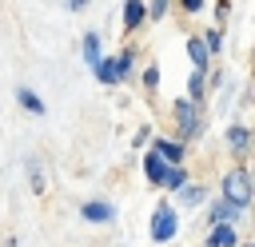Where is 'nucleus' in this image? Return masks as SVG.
I'll list each match as a JSON object with an SVG mask.
<instances>
[{"instance_id":"f257e3e1","label":"nucleus","mask_w":255,"mask_h":247,"mask_svg":"<svg viewBox=\"0 0 255 247\" xmlns=\"http://www.w3.org/2000/svg\"><path fill=\"white\" fill-rule=\"evenodd\" d=\"M223 199L231 203V207H247L251 203V175L243 171V167H231L227 175H223Z\"/></svg>"},{"instance_id":"f03ea898","label":"nucleus","mask_w":255,"mask_h":247,"mask_svg":"<svg viewBox=\"0 0 255 247\" xmlns=\"http://www.w3.org/2000/svg\"><path fill=\"white\" fill-rule=\"evenodd\" d=\"M92 72H96L100 84H120V80L131 72V52H124V56H116V60H100Z\"/></svg>"},{"instance_id":"7ed1b4c3","label":"nucleus","mask_w":255,"mask_h":247,"mask_svg":"<svg viewBox=\"0 0 255 247\" xmlns=\"http://www.w3.org/2000/svg\"><path fill=\"white\" fill-rule=\"evenodd\" d=\"M171 235H175V211H171L167 203H159L155 215H151V239H155V243H167Z\"/></svg>"},{"instance_id":"20e7f679","label":"nucleus","mask_w":255,"mask_h":247,"mask_svg":"<svg viewBox=\"0 0 255 247\" xmlns=\"http://www.w3.org/2000/svg\"><path fill=\"white\" fill-rule=\"evenodd\" d=\"M175 120H179V135H191V139L199 135V124H203V120H199V112H195L191 100H179V104H175Z\"/></svg>"},{"instance_id":"39448f33","label":"nucleus","mask_w":255,"mask_h":247,"mask_svg":"<svg viewBox=\"0 0 255 247\" xmlns=\"http://www.w3.org/2000/svg\"><path fill=\"white\" fill-rule=\"evenodd\" d=\"M80 215H84L88 223H108V219L116 215V207H112V203H104V199H92V203H84V207H80Z\"/></svg>"},{"instance_id":"423d86ee","label":"nucleus","mask_w":255,"mask_h":247,"mask_svg":"<svg viewBox=\"0 0 255 247\" xmlns=\"http://www.w3.org/2000/svg\"><path fill=\"white\" fill-rule=\"evenodd\" d=\"M151 155H159L163 163H175V167L183 163V147H179V143H171V139H155V147H151Z\"/></svg>"},{"instance_id":"0eeeda50","label":"nucleus","mask_w":255,"mask_h":247,"mask_svg":"<svg viewBox=\"0 0 255 247\" xmlns=\"http://www.w3.org/2000/svg\"><path fill=\"white\" fill-rule=\"evenodd\" d=\"M143 171H147L151 183H163V187H167V179H171V167H167L159 155H147V159H143Z\"/></svg>"},{"instance_id":"6e6552de","label":"nucleus","mask_w":255,"mask_h":247,"mask_svg":"<svg viewBox=\"0 0 255 247\" xmlns=\"http://www.w3.org/2000/svg\"><path fill=\"white\" fill-rule=\"evenodd\" d=\"M187 56H191V68H195V72H207V48H203L199 36L187 40Z\"/></svg>"},{"instance_id":"1a4fd4ad","label":"nucleus","mask_w":255,"mask_h":247,"mask_svg":"<svg viewBox=\"0 0 255 247\" xmlns=\"http://www.w3.org/2000/svg\"><path fill=\"white\" fill-rule=\"evenodd\" d=\"M227 143H231V151H247V143H251V131H247L243 124H235V127H227Z\"/></svg>"},{"instance_id":"9d476101","label":"nucleus","mask_w":255,"mask_h":247,"mask_svg":"<svg viewBox=\"0 0 255 247\" xmlns=\"http://www.w3.org/2000/svg\"><path fill=\"white\" fill-rule=\"evenodd\" d=\"M179 203H183V207H199V203H203V187L183 183V187H179Z\"/></svg>"},{"instance_id":"9b49d317","label":"nucleus","mask_w":255,"mask_h":247,"mask_svg":"<svg viewBox=\"0 0 255 247\" xmlns=\"http://www.w3.org/2000/svg\"><path fill=\"white\" fill-rule=\"evenodd\" d=\"M207 247H235V231L231 227H215L207 235Z\"/></svg>"},{"instance_id":"f8f14e48","label":"nucleus","mask_w":255,"mask_h":247,"mask_svg":"<svg viewBox=\"0 0 255 247\" xmlns=\"http://www.w3.org/2000/svg\"><path fill=\"white\" fill-rule=\"evenodd\" d=\"M143 16H147V12H143V4H139V0H128V4H124V24H128V28H135Z\"/></svg>"},{"instance_id":"ddd939ff","label":"nucleus","mask_w":255,"mask_h":247,"mask_svg":"<svg viewBox=\"0 0 255 247\" xmlns=\"http://www.w3.org/2000/svg\"><path fill=\"white\" fill-rule=\"evenodd\" d=\"M84 60H88L92 68L104 60V56H100V40H96V32H88V36H84Z\"/></svg>"},{"instance_id":"4468645a","label":"nucleus","mask_w":255,"mask_h":247,"mask_svg":"<svg viewBox=\"0 0 255 247\" xmlns=\"http://www.w3.org/2000/svg\"><path fill=\"white\" fill-rule=\"evenodd\" d=\"M16 96H20V104H24L28 112H36V116H44V100H40V96H36L32 88H20Z\"/></svg>"},{"instance_id":"2eb2a0df","label":"nucleus","mask_w":255,"mask_h":247,"mask_svg":"<svg viewBox=\"0 0 255 247\" xmlns=\"http://www.w3.org/2000/svg\"><path fill=\"white\" fill-rule=\"evenodd\" d=\"M28 179H32V191H44V187H48V183H44V163H40L36 155L28 159Z\"/></svg>"},{"instance_id":"dca6fc26","label":"nucleus","mask_w":255,"mask_h":247,"mask_svg":"<svg viewBox=\"0 0 255 247\" xmlns=\"http://www.w3.org/2000/svg\"><path fill=\"white\" fill-rule=\"evenodd\" d=\"M211 215H215V223H219V227H227V223H231V219H235V215H239V207H231V203H227V199H219V203H215V211H211Z\"/></svg>"},{"instance_id":"f3484780","label":"nucleus","mask_w":255,"mask_h":247,"mask_svg":"<svg viewBox=\"0 0 255 247\" xmlns=\"http://www.w3.org/2000/svg\"><path fill=\"white\" fill-rule=\"evenodd\" d=\"M203 48H207V56L219 52V32H207V36H203Z\"/></svg>"},{"instance_id":"a211bd4d","label":"nucleus","mask_w":255,"mask_h":247,"mask_svg":"<svg viewBox=\"0 0 255 247\" xmlns=\"http://www.w3.org/2000/svg\"><path fill=\"white\" fill-rule=\"evenodd\" d=\"M143 12H151V16H155V20H159V16H163V12H167V0H151V4H147V8H143Z\"/></svg>"},{"instance_id":"6ab92c4d","label":"nucleus","mask_w":255,"mask_h":247,"mask_svg":"<svg viewBox=\"0 0 255 247\" xmlns=\"http://www.w3.org/2000/svg\"><path fill=\"white\" fill-rule=\"evenodd\" d=\"M199 92H203V72H195V76H191V100H195Z\"/></svg>"},{"instance_id":"aec40b11","label":"nucleus","mask_w":255,"mask_h":247,"mask_svg":"<svg viewBox=\"0 0 255 247\" xmlns=\"http://www.w3.org/2000/svg\"><path fill=\"white\" fill-rule=\"evenodd\" d=\"M183 8H187V12H199V8H203V0H183Z\"/></svg>"},{"instance_id":"412c9836","label":"nucleus","mask_w":255,"mask_h":247,"mask_svg":"<svg viewBox=\"0 0 255 247\" xmlns=\"http://www.w3.org/2000/svg\"><path fill=\"white\" fill-rule=\"evenodd\" d=\"M84 4H88V0H68V8H76V12H80Z\"/></svg>"},{"instance_id":"4be33fe9","label":"nucleus","mask_w":255,"mask_h":247,"mask_svg":"<svg viewBox=\"0 0 255 247\" xmlns=\"http://www.w3.org/2000/svg\"><path fill=\"white\" fill-rule=\"evenodd\" d=\"M251 195H255V183H251Z\"/></svg>"}]
</instances>
